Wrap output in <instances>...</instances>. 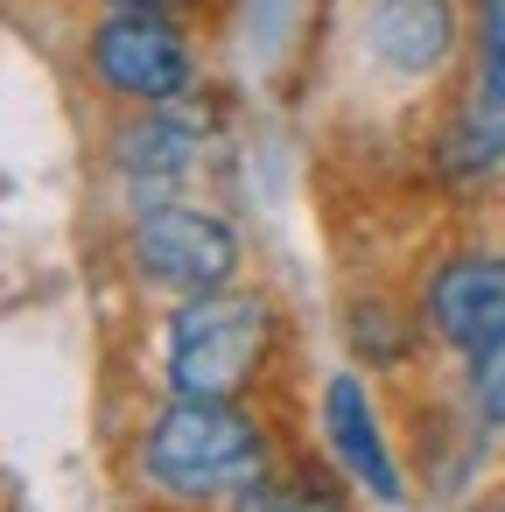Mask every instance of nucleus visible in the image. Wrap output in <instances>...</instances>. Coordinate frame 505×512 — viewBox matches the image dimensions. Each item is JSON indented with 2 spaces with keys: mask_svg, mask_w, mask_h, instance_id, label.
<instances>
[{
  "mask_svg": "<svg viewBox=\"0 0 505 512\" xmlns=\"http://www.w3.org/2000/svg\"><path fill=\"white\" fill-rule=\"evenodd\" d=\"M267 470V435L232 400H183L148 428V477L176 498H218L246 491Z\"/></svg>",
  "mask_w": 505,
  "mask_h": 512,
  "instance_id": "nucleus-1",
  "label": "nucleus"
},
{
  "mask_svg": "<svg viewBox=\"0 0 505 512\" xmlns=\"http://www.w3.org/2000/svg\"><path fill=\"white\" fill-rule=\"evenodd\" d=\"M274 316L260 295H190L169 323V386L183 400H232L267 358Z\"/></svg>",
  "mask_w": 505,
  "mask_h": 512,
  "instance_id": "nucleus-2",
  "label": "nucleus"
},
{
  "mask_svg": "<svg viewBox=\"0 0 505 512\" xmlns=\"http://www.w3.org/2000/svg\"><path fill=\"white\" fill-rule=\"evenodd\" d=\"M134 267L176 295H218L239 274V239L225 218L190 211V204H155L134 225Z\"/></svg>",
  "mask_w": 505,
  "mask_h": 512,
  "instance_id": "nucleus-3",
  "label": "nucleus"
},
{
  "mask_svg": "<svg viewBox=\"0 0 505 512\" xmlns=\"http://www.w3.org/2000/svg\"><path fill=\"white\" fill-rule=\"evenodd\" d=\"M92 71L106 78V92L141 99V106H169V99H183L190 78H197L190 43H183L162 15H141V8H120L113 22H99V36H92Z\"/></svg>",
  "mask_w": 505,
  "mask_h": 512,
  "instance_id": "nucleus-4",
  "label": "nucleus"
},
{
  "mask_svg": "<svg viewBox=\"0 0 505 512\" xmlns=\"http://www.w3.org/2000/svg\"><path fill=\"white\" fill-rule=\"evenodd\" d=\"M428 323L456 344L477 351L505 330V253H456L428 281Z\"/></svg>",
  "mask_w": 505,
  "mask_h": 512,
  "instance_id": "nucleus-5",
  "label": "nucleus"
},
{
  "mask_svg": "<svg viewBox=\"0 0 505 512\" xmlns=\"http://www.w3.org/2000/svg\"><path fill=\"white\" fill-rule=\"evenodd\" d=\"M449 155L463 169L505 162V0H477V92L449 134Z\"/></svg>",
  "mask_w": 505,
  "mask_h": 512,
  "instance_id": "nucleus-6",
  "label": "nucleus"
},
{
  "mask_svg": "<svg viewBox=\"0 0 505 512\" xmlns=\"http://www.w3.org/2000/svg\"><path fill=\"white\" fill-rule=\"evenodd\" d=\"M365 43H372L379 64H393L407 78L442 71L449 50H456V8H449V0H372Z\"/></svg>",
  "mask_w": 505,
  "mask_h": 512,
  "instance_id": "nucleus-7",
  "label": "nucleus"
},
{
  "mask_svg": "<svg viewBox=\"0 0 505 512\" xmlns=\"http://www.w3.org/2000/svg\"><path fill=\"white\" fill-rule=\"evenodd\" d=\"M323 435H330L337 463H344L372 498H400V470H393V456H386V442H379L372 393H365L351 372H337V379L323 386Z\"/></svg>",
  "mask_w": 505,
  "mask_h": 512,
  "instance_id": "nucleus-8",
  "label": "nucleus"
},
{
  "mask_svg": "<svg viewBox=\"0 0 505 512\" xmlns=\"http://www.w3.org/2000/svg\"><path fill=\"white\" fill-rule=\"evenodd\" d=\"M190 162H197V134H190L183 120H169V113L134 120V127L120 134V169H127L141 190H169Z\"/></svg>",
  "mask_w": 505,
  "mask_h": 512,
  "instance_id": "nucleus-9",
  "label": "nucleus"
},
{
  "mask_svg": "<svg viewBox=\"0 0 505 512\" xmlns=\"http://www.w3.org/2000/svg\"><path fill=\"white\" fill-rule=\"evenodd\" d=\"M470 400L484 428H505V330L470 351Z\"/></svg>",
  "mask_w": 505,
  "mask_h": 512,
  "instance_id": "nucleus-10",
  "label": "nucleus"
},
{
  "mask_svg": "<svg viewBox=\"0 0 505 512\" xmlns=\"http://www.w3.org/2000/svg\"><path fill=\"white\" fill-rule=\"evenodd\" d=\"M232 512H337V498L330 491H316V484H246L239 491V505Z\"/></svg>",
  "mask_w": 505,
  "mask_h": 512,
  "instance_id": "nucleus-11",
  "label": "nucleus"
},
{
  "mask_svg": "<svg viewBox=\"0 0 505 512\" xmlns=\"http://www.w3.org/2000/svg\"><path fill=\"white\" fill-rule=\"evenodd\" d=\"M113 8H141V15H169V8H183V0H113Z\"/></svg>",
  "mask_w": 505,
  "mask_h": 512,
  "instance_id": "nucleus-12",
  "label": "nucleus"
}]
</instances>
